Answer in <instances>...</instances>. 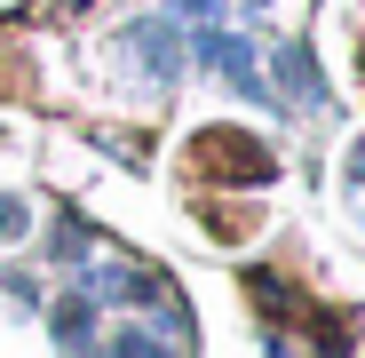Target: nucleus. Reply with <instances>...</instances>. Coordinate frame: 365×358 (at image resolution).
I'll use <instances>...</instances> for the list:
<instances>
[{"label": "nucleus", "instance_id": "f03ea898", "mask_svg": "<svg viewBox=\"0 0 365 358\" xmlns=\"http://www.w3.org/2000/svg\"><path fill=\"white\" fill-rule=\"evenodd\" d=\"M191 48H199V56H207V64H215V72L238 88V96H247V104H270V80L255 72V40H247V32H230L222 16H207Z\"/></svg>", "mask_w": 365, "mask_h": 358}, {"label": "nucleus", "instance_id": "f257e3e1", "mask_svg": "<svg viewBox=\"0 0 365 358\" xmlns=\"http://www.w3.org/2000/svg\"><path fill=\"white\" fill-rule=\"evenodd\" d=\"M111 56H128V64H135L151 88H175L182 56H191V32H182V16L167 9V16H143V24H128V32L111 40Z\"/></svg>", "mask_w": 365, "mask_h": 358}, {"label": "nucleus", "instance_id": "7ed1b4c3", "mask_svg": "<svg viewBox=\"0 0 365 358\" xmlns=\"http://www.w3.org/2000/svg\"><path fill=\"white\" fill-rule=\"evenodd\" d=\"M270 96H286V104H302V111H326V80L310 72V48H278V88Z\"/></svg>", "mask_w": 365, "mask_h": 358}]
</instances>
